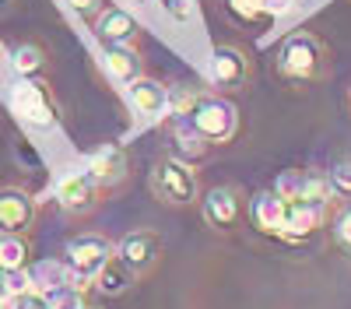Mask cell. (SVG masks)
Returning a JSON list of instances; mask_svg holds the SVG:
<instances>
[{"label": "cell", "instance_id": "obj_1", "mask_svg": "<svg viewBox=\"0 0 351 309\" xmlns=\"http://www.w3.org/2000/svg\"><path fill=\"white\" fill-rule=\"evenodd\" d=\"M327 64H330L327 42L316 32H306V28L288 32L274 49V71L278 77L291 84H313L319 77H327Z\"/></svg>", "mask_w": 351, "mask_h": 309}, {"label": "cell", "instance_id": "obj_2", "mask_svg": "<svg viewBox=\"0 0 351 309\" xmlns=\"http://www.w3.org/2000/svg\"><path fill=\"white\" fill-rule=\"evenodd\" d=\"M183 116L190 120V127L208 140V145H225V140H232L239 130V109L225 95H197L186 106Z\"/></svg>", "mask_w": 351, "mask_h": 309}, {"label": "cell", "instance_id": "obj_3", "mask_svg": "<svg viewBox=\"0 0 351 309\" xmlns=\"http://www.w3.org/2000/svg\"><path fill=\"white\" fill-rule=\"evenodd\" d=\"M152 190L162 204H193L197 201V169L180 155H162L152 169Z\"/></svg>", "mask_w": 351, "mask_h": 309}, {"label": "cell", "instance_id": "obj_4", "mask_svg": "<svg viewBox=\"0 0 351 309\" xmlns=\"http://www.w3.org/2000/svg\"><path fill=\"white\" fill-rule=\"evenodd\" d=\"M11 109L25 123H32L39 130H49V127H56V120H60L56 116V102H53L49 88L36 77H21L11 88Z\"/></svg>", "mask_w": 351, "mask_h": 309}, {"label": "cell", "instance_id": "obj_5", "mask_svg": "<svg viewBox=\"0 0 351 309\" xmlns=\"http://www.w3.org/2000/svg\"><path fill=\"white\" fill-rule=\"evenodd\" d=\"M64 257L71 264V271L84 281H92L112 257H116V246L102 236V232H81L74 239H67L64 246Z\"/></svg>", "mask_w": 351, "mask_h": 309}, {"label": "cell", "instance_id": "obj_6", "mask_svg": "<svg viewBox=\"0 0 351 309\" xmlns=\"http://www.w3.org/2000/svg\"><path fill=\"white\" fill-rule=\"evenodd\" d=\"M253 77V64H250V53L236 42H218L211 53V81L218 92H239L246 88Z\"/></svg>", "mask_w": 351, "mask_h": 309}, {"label": "cell", "instance_id": "obj_7", "mask_svg": "<svg viewBox=\"0 0 351 309\" xmlns=\"http://www.w3.org/2000/svg\"><path fill=\"white\" fill-rule=\"evenodd\" d=\"M243 211H246V201H243L239 186H228V183L225 186H211L208 193H204V201H200V214H204V221H208L215 232H232L243 221Z\"/></svg>", "mask_w": 351, "mask_h": 309}, {"label": "cell", "instance_id": "obj_8", "mask_svg": "<svg viewBox=\"0 0 351 309\" xmlns=\"http://www.w3.org/2000/svg\"><path fill=\"white\" fill-rule=\"evenodd\" d=\"M158 257H162V236L152 229H134L116 243V260H123L137 277L148 274L158 264Z\"/></svg>", "mask_w": 351, "mask_h": 309}, {"label": "cell", "instance_id": "obj_9", "mask_svg": "<svg viewBox=\"0 0 351 309\" xmlns=\"http://www.w3.org/2000/svg\"><path fill=\"white\" fill-rule=\"evenodd\" d=\"M274 190L285 197L288 204H330V183L327 176L319 173H299V169H291V173H281Z\"/></svg>", "mask_w": 351, "mask_h": 309}, {"label": "cell", "instance_id": "obj_10", "mask_svg": "<svg viewBox=\"0 0 351 309\" xmlns=\"http://www.w3.org/2000/svg\"><path fill=\"white\" fill-rule=\"evenodd\" d=\"M127 99H130L134 112H141L144 120H162L165 112H172V88L152 74L134 77L127 84Z\"/></svg>", "mask_w": 351, "mask_h": 309}, {"label": "cell", "instance_id": "obj_11", "mask_svg": "<svg viewBox=\"0 0 351 309\" xmlns=\"http://www.w3.org/2000/svg\"><path fill=\"white\" fill-rule=\"evenodd\" d=\"M99 193L102 186L92 180V173H67L60 176V183H56V204H60L67 214H88L95 204H99Z\"/></svg>", "mask_w": 351, "mask_h": 309}, {"label": "cell", "instance_id": "obj_12", "mask_svg": "<svg viewBox=\"0 0 351 309\" xmlns=\"http://www.w3.org/2000/svg\"><path fill=\"white\" fill-rule=\"evenodd\" d=\"M92 32L102 46H137L141 39V21L123 11V8H106L95 21H92Z\"/></svg>", "mask_w": 351, "mask_h": 309}, {"label": "cell", "instance_id": "obj_13", "mask_svg": "<svg viewBox=\"0 0 351 309\" xmlns=\"http://www.w3.org/2000/svg\"><path fill=\"white\" fill-rule=\"evenodd\" d=\"M28 274H32V295L36 299H46V295L60 292V288H81L84 292L88 285H92V281L77 277L67 260H39V264L28 267Z\"/></svg>", "mask_w": 351, "mask_h": 309}, {"label": "cell", "instance_id": "obj_14", "mask_svg": "<svg viewBox=\"0 0 351 309\" xmlns=\"http://www.w3.org/2000/svg\"><path fill=\"white\" fill-rule=\"evenodd\" d=\"M36 221V201L21 186H0V232H28Z\"/></svg>", "mask_w": 351, "mask_h": 309}, {"label": "cell", "instance_id": "obj_15", "mask_svg": "<svg viewBox=\"0 0 351 309\" xmlns=\"http://www.w3.org/2000/svg\"><path fill=\"white\" fill-rule=\"evenodd\" d=\"M84 169L92 173V180H95L102 190H109V186H120V183L127 180L130 162H127V151H123L120 145H102V148H95L92 155H88Z\"/></svg>", "mask_w": 351, "mask_h": 309}, {"label": "cell", "instance_id": "obj_16", "mask_svg": "<svg viewBox=\"0 0 351 309\" xmlns=\"http://www.w3.org/2000/svg\"><path fill=\"white\" fill-rule=\"evenodd\" d=\"M285 214H288V201L271 186V190H260L253 201H250V218L260 232L267 236H281L285 229Z\"/></svg>", "mask_w": 351, "mask_h": 309}, {"label": "cell", "instance_id": "obj_17", "mask_svg": "<svg viewBox=\"0 0 351 309\" xmlns=\"http://www.w3.org/2000/svg\"><path fill=\"white\" fill-rule=\"evenodd\" d=\"M324 221H327V204H288L281 236H288V239H309L313 232L324 229Z\"/></svg>", "mask_w": 351, "mask_h": 309}, {"label": "cell", "instance_id": "obj_18", "mask_svg": "<svg viewBox=\"0 0 351 309\" xmlns=\"http://www.w3.org/2000/svg\"><path fill=\"white\" fill-rule=\"evenodd\" d=\"M102 67L112 81H120V84H130L134 77L144 74L137 46H102Z\"/></svg>", "mask_w": 351, "mask_h": 309}, {"label": "cell", "instance_id": "obj_19", "mask_svg": "<svg viewBox=\"0 0 351 309\" xmlns=\"http://www.w3.org/2000/svg\"><path fill=\"white\" fill-rule=\"evenodd\" d=\"M172 145H176L172 155H180L186 162H204L208 151H211V145L190 127V120L183 116V112H172Z\"/></svg>", "mask_w": 351, "mask_h": 309}, {"label": "cell", "instance_id": "obj_20", "mask_svg": "<svg viewBox=\"0 0 351 309\" xmlns=\"http://www.w3.org/2000/svg\"><path fill=\"white\" fill-rule=\"evenodd\" d=\"M134 277H137V274H134L123 260L112 257V260L92 277V285H95V292H102V295H123V292L134 285Z\"/></svg>", "mask_w": 351, "mask_h": 309}, {"label": "cell", "instance_id": "obj_21", "mask_svg": "<svg viewBox=\"0 0 351 309\" xmlns=\"http://www.w3.org/2000/svg\"><path fill=\"white\" fill-rule=\"evenodd\" d=\"M11 67L18 77H36L46 71V49L39 42H18L11 49Z\"/></svg>", "mask_w": 351, "mask_h": 309}, {"label": "cell", "instance_id": "obj_22", "mask_svg": "<svg viewBox=\"0 0 351 309\" xmlns=\"http://www.w3.org/2000/svg\"><path fill=\"white\" fill-rule=\"evenodd\" d=\"M28 264V243L21 232H0V271H18Z\"/></svg>", "mask_w": 351, "mask_h": 309}, {"label": "cell", "instance_id": "obj_23", "mask_svg": "<svg viewBox=\"0 0 351 309\" xmlns=\"http://www.w3.org/2000/svg\"><path fill=\"white\" fill-rule=\"evenodd\" d=\"M21 295H32V274H28V267L4 271V277H0V302H11Z\"/></svg>", "mask_w": 351, "mask_h": 309}, {"label": "cell", "instance_id": "obj_24", "mask_svg": "<svg viewBox=\"0 0 351 309\" xmlns=\"http://www.w3.org/2000/svg\"><path fill=\"white\" fill-rule=\"evenodd\" d=\"M327 183H330V193L341 197V201H351V158H337L327 173Z\"/></svg>", "mask_w": 351, "mask_h": 309}, {"label": "cell", "instance_id": "obj_25", "mask_svg": "<svg viewBox=\"0 0 351 309\" xmlns=\"http://www.w3.org/2000/svg\"><path fill=\"white\" fill-rule=\"evenodd\" d=\"M46 309H84V295L81 288H60V292H53L43 299Z\"/></svg>", "mask_w": 351, "mask_h": 309}, {"label": "cell", "instance_id": "obj_26", "mask_svg": "<svg viewBox=\"0 0 351 309\" xmlns=\"http://www.w3.org/2000/svg\"><path fill=\"white\" fill-rule=\"evenodd\" d=\"M64 4L77 14V18H84V21H95L109 4H106V0H64Z\"/></svg>", "mask_w": 351, "mask_h": 309}, {"label": "cell", "instance_id": "obj_27", "mask_svg": "<svg viewBox=\"0 0 351 309\" xmlns=\"http://www.w3.org/2000/svg\"><path fill=\"white\" fill-rule=\"evenodd\" d=\"M337 239H341V243L351 249V208H348V211L337 218Z\"/></svg>", "mask_w": 351, "mask_h": 309}, {"label": "cell", "instance_id": "obj_28", "mask_svg": "<svg viewBox=\"0 0 351 309\" xmlns=\"http://www.w3.org/2000/svg\"><path fill=\"white\" fill-rule=\"evenodd\" d=\"M232 4H236L239 11H256V8H260V0H232Z\"/></svg>", "mask_w": 351, "mask_h": 309}, {"label": "cell", "instance_id": "obj_29", "mask_svg": "<svg viewBox=\"0 0 351 309\" xmlns=\"http://www.w3.org/2000/svg\"><path fill=\"white\" fill-rule=\"evenodd\" d=\"M344 106H348V112H351V84H348V92H344Z\"/></svg>", "mask_w": 351, "mask_h": 309}, {"label": "cell", "instance_id": "obj_30", "mask_svg": "<svg viewBox=\"0 0 351 309\" xmlns=\"http://www.w3.org/2000/svg\"><path fill=\"white\" fill-rule=\"evenodd\" d=\"M8 8H11V0H0V14H4Z\"/></svg>", "mask_w": 351, "mask_h": 309}, {"label": "cell", "instance_id": "obj_31", "mask_svg": "<svg viewBox=\"0 0 351 309\" xmlns=\"http://www.w3.org/2000/svg\"><path fill=\"white\" fill-rule=\"evenodd\" d=\"M0 277H4V271H0Z\"/></svg>", "mask_w": 351, "mask_h": 309}, {"label": "cell", "instance_id": "obj_32", "mask_svg": "<svg viewBox=\"0 0 351 309\" xmlns=\"http://www.w3.org/2000/svg\"><path fill=\"white\" fill-rule=\"evenodd\" d=\"M84 309H92V306H84Z\"/></svg>", "mask_w": 351, "mask_h": 309}]
</instances>
